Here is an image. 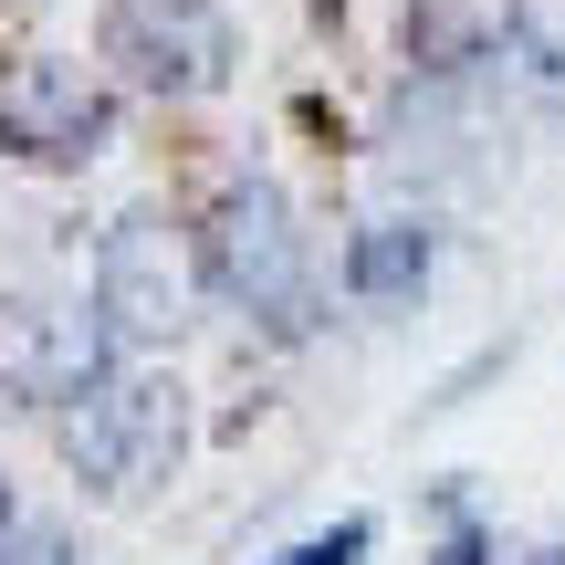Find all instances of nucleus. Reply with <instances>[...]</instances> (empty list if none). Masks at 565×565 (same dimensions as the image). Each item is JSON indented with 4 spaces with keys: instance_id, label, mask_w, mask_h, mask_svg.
<instances>
[{
    "instance_id": "obj_11",
    "label": "nucleus",
    "mask_w": 565,
    "mask_h": 565,
    "mask_svg": "<svg viewBox=\"0 0 565 565\" xmlns=\"http://www.w3.org/2000/svg\"><path fill=\"white\" fill-rule=\"evenodd\" d=\"M11 513H21V503H11V482H0V524H11Z\"/></svg>"
},
{
    "instance_id": "obj_2",
    "label": "nucleus",
    "mask_w": 565,
    "mask_h": 565,
    "mask_svg": "<svg viewBox=\"0 0 565 565\" xmlns=\"http://www.w3.org/2000/svg\"><path fill=\"white\" fill-rule=\"evenodd\" d=\"M63 461H74V482L105 492V503L158 492L168 471L189 461V387L168 377V366H116L95 398L63 408Z\"/></svg>"
},
{
    "instance_id": "obj_5",
    "label": "nucleus",
    "mask_w": 565,
    "mask_h": 565,
    "mask_svg": "<svg viewBox=\"0 0 565 565\" xmlns=\"http://www.w3.org/2000/svg\"><path fill=\"white\" fill-rule=\"evenodd\" d=\"M116 356L126 345L105 335V315L95 303H53V294H11L0 303V398H21V408H74V398H95L105 377H116Z\"/></svg>"
},
{
    "instance_id": "obj_12",
    "label": "nucleus",
    "mask_w": 565,
    "mask_h": 565,
    "mask_svg": "<svg viewBox=\"0 0 565 565\" xmlns=\"http://www.w3.org/2000/svg\"><path fill=\"white\" fill-rule=\"evenodd\" d=\"M555 565H565V555H555Z\"/></svg>"
},
{
    "instance_id": "obj_10",
    "label": "nucleus",
    "mask_w": 565,
    "mask_h": 565,
    "mask_svg": "<svg viewBox=\"0 0 565 565\" xmlns=\"http://www.w3.org/2000/svg\"><path fill=\"white\" fill-rule=\"evenodd\" d=\"M366 545H377V524H366V513H345L335 534H303V545H294V555H273V565H356Z\"/></svg>"
},
{
    "instance_id": "obj_6",
    "label": "nucleus",
    "mask_w": 565,
    "mask_h": 565,
    "mask_svg": "<svg viewBox=\"0 0 565 565\" xmlns=\"http://www.w3.org/2000/svg\"><path fill=\"white\" fill-rule=\"evenodd\" d=\"M116 147V95H105L84 63L42 53L0 74V158H32V168H84Z\"/></svg>"
},
{
    "instance_id": "obj_1",
    "label": "nucleus",
    "mask_w": 565,
    "mask_h": 565,
    "mask_svg": "<svg viewBox=\"0 0 565 565\" xmlns=\"http://www.w3.org/2000/svg\"><path fill=\"white\" fill-rule=\"evenodd\" d=\"M200 282L242 324H263V335H282V345L324 324L315 242H303V210H294V189H282V179L242 168V179L210 200V221H200Z\"/></svg>"
},
{
    "instance_id": "obj_4",
    "label": "nucleus",
    "mask_w": 565,
    "mask_h": 565,
    "mask_svg": "<svg viewBox=\"0 0 565 565\" xmlns=\"http://www.w3.org/2000/svg\"><path fill=\"white\" fill-rule=\"evenodd\" d=\"M95 53L137 95H221L231 63H242V32H231L221 0H105Z\"/></svg>"
},
{
    "instance_id": "obj_3",
    "label": "nucleus",
    "mask_w": 565,
    "mask_h": 565,
    "mask_svg": "<svg viewBox=\"0 0 565 565\" xmlns=\"http://www.w3.org/2000/svg\"><path fill=\"white\" fill-rule=\"evenodd\" d=\"M105 315V335L126 345V356H147V345H179L189 335V303H200V252L168 231V210H116L95 242V294H84Z\"/></svg>"
},
{
    "instance_id": "obj_9",
    "label": "nucleus",
    "mask_w": 565,
    "mask_h": 565,
    "mask_svg": "<svg viewBox=\"0 0 565 565\" xmlns=\"http://www.w3.org/2000/svg\"><path fill=\"white\" fill-rule=\"evenodd\" d=\"M0 565H84V555H74V534H63V524L11 513V524H0Z\"/></svg>"
},
{
    "instance_id": "obj_8",
    "label": "nucleus",
    "mask_w": 565,
    "mask_h": 565,
    "mask_svg": "<svg viewBox=\"0 0 565 565\" xmlns=\"http://www.w3.org/2000/svg\"><path fill=\"white\" fill-rule=\"evenodd\" d=\"M492 84L524 95V105H545V116H565V0L513 11V32L492 42Z\"/></svg>"
},
{
    "instance_id": "obj_7",
    "label": "nucleus",
    "mask_w": 565,
    "mask_h": 565,
    "mask_svg": "<svg viewBox=\"0 0 565 565\" xmlns=\"http://www.w3.org/2000/svg\"><path fill=\"white\" fill-rule=\"evenodd\" d=\"M429 263H440V231H429V221H366L356 242H345L335 282L366 303V315H398V303L429 294Z\"/></svg>"
}]
</instances>
